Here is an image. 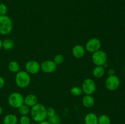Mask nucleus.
Returning a JSON list of instances; mask_svg holds the SVG:
<instances>
[{"label":"nucleus","mask_w":125,"mask_h":124,"mask_svg":"<svg viewBox=\"0 0 125 124\" xmlns=\"http://www.w3.org/2000/svg\"><path fill=\"white\" fill-rule=\"evenodd\" d=\"M30 114L32 119L36 122H40L47 119L46 108L42 103H37L31 107L30 109Z\"/></svg>","instance_id":"nucleus-1"},{"label":"nucleus","mask_w":125,"mask_h":124,"mask_svg":"<svg viewBox=\"0 0 125 124\" xmlns=\"http://www.w3.org/2000/svg\"><path fill=\"white\" fill-rule=\"evenodd\" d=\"M13 30V22L7 15L0 16V34L6 35Z\"/></svg>","instance_id":"nucleus-2"},{"label":"nucleus","mask_w":125,"mask_h":124,"mask_svg":"<svg viewBox=\"0 0 125 124\" xmlns=\"http://www.w3.org/2000/svg\"><path fill=\"white\" fill-rule=\"evenodd\" d=\"M16 85L20 88L28 87L31 83V77L26 71H18L15 76Z\"/></svg>","instance_id":"nucleus-3"},{"label":"nucleus","mask_w":125,"mask_h":124,"mask_svg":"<svg viewBox=\"0 0 125 124\" xmlns=\"http://www.w3.org/2000/svg\"><path fill=\"white\" fill-rule=\"evenodd\" d=\"M8 103L12 108H18L24 104V97L19 92H12L8 97Z\"/></svg>","instance_id":"nucleus-4"},{"label":"nucleus","mask_w":125,"mask_h":124,"mask_svg":"<svg viewBox=\"0 0 125 124\" xmlns=\"http://www.w3.org/2000/svg\"><path fill=\"white\" fill-rule=\"evenodd\" d=\"M92 60L96 66H103L107 62V54L105 51L100 49L93 53L92 56Z\"/></svg>","instance_id":"nucleus-5"},{"label":"nucleus","mask_w":125,"mask_h":124,"mask_svg":"<svg viewBox=\"0 0 125 124\" xmlns=\"http://www.w3.org/2000/svg\"><path fill=\"white\" fill-rule=\"evenodd\" d=\"M82 89L85 95H92L96 89V85L93 79H86L84 80L82 84Z\"/></svg>","instance_id":"nucleus-6"},{"label":"nucleus","mask_w":125,"mask_h":124,"mask_svg":"<svg viewBox=\"0 0 125 124\" xmlns=\"http://www.w3.org/2000/svg\"><path fill=\"white\" fill-rule=\"evenodd\" d=\"M105 85L106 88L109 91H115L119 88L120 85V80L119 77L116 75H109L106 80Z\"/></svg>","instance_id":"nucleus-7"},{"label":"nucleus","mask_w":125,"mask_h":124,"mask_svg":"<svg viewBox=\"0 0 125 124\" xmlns=\"http://www.w3.org/2000/svg\"><path fill=\"white\" fill-rule=\"evenodd\" d=\"M101 47V42L96 38H90L85 44V49L87 51L91 53L96 52L100 49Z\"/></svg>","instance_id":"nucleus-8"},{"label":"nucleus","mask_w":125,"mask_h":124,"mask_svg":"<svg viewBox=\"0 0 125 124\" xmlns=\"http://www.w3.org/2000/svg\"><path fill=\"white\" fill-rule=\"evenodd\" d=\"M57 69V64L52 60H45L40 64V69L43 72L50 74L55 71Z\"/></svg>","instance_id":"nucleus-9"},{"label":"nucleus","mask_w":125,"mask_h":124,"mask_svg":"<svg viewBox=\"0 0 125 124\" xmlns=\"http://www.w3.org/2000/svg\"><path fill=\"white\" fill-rule=\"evenodd\" d=\"M25 68L26 72L31 74H36L40 71V64L37 61H28L25 64Z\"/></svg>","instance_id":"nucleus-10"},{"label":"nucleus","mask_w":125,"mask_h":124,"mask_svg":"<svg viewBox=\"0 0 125 124\" xmlns=\"http://www.w3.org/2000/svg\"><path fill=\"white\" fill-rule=\"evenodd\" d=\"M85 49L83 46L77 44L72 49V54L76 58H81L85 55Z\"/></svg>","instance_id":"nucleus-11"},{"label":"nucleus","mask_w":125,"mask_h":124,"mask_svg":"<svg viewBox=\"0 0 125 124\" xmlns=\"http://www.w3.org/2000/svg\"><path fill=\"white\" fill-rule=\"evenodd\" d=\"M38 103V98L33 94H28L24 97V104L29 107H32Z\"/></svg>","instance_id":"nucleus-12"},{"label":"nucleus","mask_w":125,"mask_h":124,"mask_svg":"<svg viewBox=\"0 0 125 124\" xmlns=\"http://www.w3.org/2000/svg\"><path fill=\"white\" fill-rule=\"evenodd\" d=\"M98 117L94 113H89L84 117L85 124H98Z\"/></svg>","instance_id":"nucleus-13"},{"label":"nucleus","mask_w":125,"mask_h":124,"mask_svg":"<svg viewBox=\"0 0 125 124\" xmlns=\"http://www.w3.org/2000/svg\"><path fill=\"white\" fill-rule=\"evenodd\" d=\"M18 122V117L13 114H7L3 119L4 124H17Z\"/></svg>","instance_id":"nucleus-14"},{"label":"nucleus","mask_w":125,"mask_h":124,"mask_svg":"<svg viewBox=\"0 0 125 124\" xmlns=\"http://www.w3.org/2000/svg\"><path fill=\"white\" fill-rule=\"evenodd\" d=\"M83 104L86 108H92L95 104V99L92 95H85L83 98Z\"/></svg>","instance_id":"nucleus-15"},{"label":"nucleus","mask_w":125,"mask_h":124,"mask_svg":"<svg viewBox=\"0 0 125 124\" xmlns=\"http://www.w3.org/2000/svg\"><path fill=\"white\" fill-rule=\"evenodd\" d=\"M105 74V69L103 66H96L93 69V75L95 78H101Z\"/></svg>","instance_id":"nucleus-16"},{"label":"nucleus","mask_w":125,"mask_h":124,"mask_svg":"<svg viewBox=\"0 0 125 124\" xmlns=\"http://www.w3.org/2000/svg\"><path fill=\"white\" fill-rule=\"evenodd\" d=\"M8 69L12 72L17 73L20 70V65L16 61H11L8 64Z\"/></svg>","instance_id":"nucleus-17"},{"label":"nucleus","mask_w":125,"mask_h":124,"mask_svg":"<svg viewBox=\"0 0 125 124\" xmlns=\"http://www.w3.org/2000/svg\"><path fill=\"white\" fill-rule=\"evenodd\" d=\"M14 46V41L12 39L7 38L2 41V47L5 50L9 51L13 49Z\"/></svg>","instance_id":"nucleus-18"},{"label":"nucleus","mask_w":125,"mask_h":124,"mask_svg":"<svg viewBox=\"0 0 125 124\" xmlns=\"http://www.w3.org/2000/svg\"><path fill=\"white\" fill-rule=\"evenodd\" d=\"M98 124H111V120L106 114H101L98 117Z\"/></svg>","instance_id":"nucleus-19"},{"label":"nucleus","mask_w":125,"mask_h":124,"mask_svg":"<svg viewBox=\"0 0 125 124\" xmlns=\"http://www.w3.org/2000/svg\"><path fill=\"white\" fill-rule=\"evenodd\" d=\"M18 112H19L20 114L21 115H28L29 113H30V109H29V107L28 106L26 105L23 104V105L21 106L20 108H18Z\"/></svg>","instance_id":"nucleus-20"},{"label":"nucleus","mask_w":125,"mask_h":124,"mask_svg":"<svg viewBox=\"0 0 125 124\" xmlns=\"http://www.w3.org/2000/svg\"><path fill=\"white\" fill-rule=\"evenodd\" d=\"M70 92L72 95L75 96H80L83 93V89L79 86H73L70 89Z\"/></svg>","instance_id":"nucleus-21"},{"label":"nucleus","mask_w":125,"mask_h":124,"mask_svg":"<svg viewBox=\"0 0 125 124\" xmlns=\"http://www.w3.org/2000/svg\"><path fill=\"white\" fill-rule=\"evenodd\" d=\"M48 121L51 124H60V123H61V118L59 115L56 114L53 116L48 117Z\"/></svg>","instance_id":"nucleus-22"},{"label":"nucleus","mask_w":125,"mask_h":124,"mask_svg":"<svg viewBox=\"0 0 125 124\" xmlns=\"http://www.w3.org/2000/svg\"><path fill=\"white\" fill-rule=\"evenodd\" d=\"M53 61L57 65V64H61L63 63V61H64V57L62 55L57 54L55 55Z\"/></svg>","instance_id":"nucleus-23"},{"label":"nucleus","mask_w":125,"mask_h":124,"mask_svg":"<svg viewBox=\"0 0 125 124\" xmlns=\"http://www.w3.org/2000/svg\"><path fill=\"white\" fill-rule=\"evenodd\" d=\"M19 122L20 124H31V119L28 115H21L20 118Z\"/></svg>","instance_id":"nucleus-24"},{"label":"nucleus","mask_w":125,"mask_h":124,"mask_svg":"<svg viewBox=\"0 0 125 124\" xmlns=\"http://www.w3.org/2000/svg\"><path fill=\"white\" fill-rule=\"evenodd\" d=\"M7 6L4 3H0V16L6 15L7 13Z\"/></svg>","instance_id":"nucleus-25"},{"label":"nucleus","mask_w":125,"mask_h":124,"mask_svg":"<svg viewBox=\"0 0 125 124\" xmlns=\"http://www.w3.org/2000/svg\"><path fill=\"white\" fill-rule=\"evenodd\" d=\"M46 114H47L48 117H52L53 115H56V111L52 107H50L48 108H46Z\"/></svg>","instance_id":"nucleus-26"},{"label":"nucleus","mask_w":125,"mask_h":124,"mask_svg":"<svg viewBox=\"0 0 125 124\" xmlns=\"http://www.w3.org/2000/svg\"><path fill=\"white\" fill-rule=\"evenodd\" d=\"M5 80L2 77L0 76V89L4 86Z\"/></svg>","instance_id":"nucleus-27"},{"label":"nucleus","mask_w":125,"mask_h":124,"mask_svg":"<svg viewBox=\"0 0 125 124\" xmlns=\"http://www.w3.org/2000/svg\"><path fill=\"white\" fill-rule=\"evenodd\" d=\"M108 74L109 75H115V71L113 69H110L108 71Z\"/></svg>","instance_id":"nucleus-28"},{"label":"nucleus","mask_w":125,"mask_h":124,"mask_svg":"<svg viewBox=\"0 0 125 124\" xmlns=\"http://www.w3.org/2000/svg\"><path fill=\"white\" fill-rule=\"evenodd\" d=\"M39 124H51L50 122H49L48 120H43L42 122H40L39 123Z\"/></svg>","instance_id":"nucleus-29"},{"label":"nucleus","mask_w":125,"mask_h":124,"mask_svg":"<svg viewBox=\"0 0 125 124\" xmlns=\"http://www.w3.org/2000/svg\"><path fill=\"white\" fill-rule=\"evenodd\" d=\"M2 47V41L1 40V39L0 38V49Z\"/></svg>","instance_id":"nucleus-30"},{"label":"nucleus","mask_w":125,"mask_h":124,"mask_svg":"<svg viewBox=\"0 0 125 124\" xmlns=\"http://www.w3.org/2000/svg\"><path fill=\"white\" fill-rule=\"evenodd\" d=\"M2 111H3V109H2V108L1 106H0V116H1V114H2Z\"/></svg>","instance_id":"nucleus-31"}]
</instances>
